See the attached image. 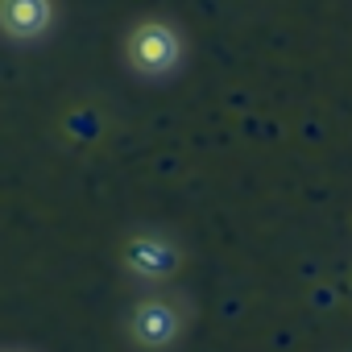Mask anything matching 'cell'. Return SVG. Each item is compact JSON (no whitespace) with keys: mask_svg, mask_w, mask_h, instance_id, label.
<instances>
[{"mask_svg":"<svg viewBox=\"0 0 352 352\" xmlns=\"http://www.w3.org/2000/svg\"><path fill=\"white\" fill-rule=\"evenodd\" d=\"M129 54H133V63H137L145 75H166V71L179 67V58H183V42H179V34H174L170 25L149 21V25H141V30L133 34Z\"/></svg>","mask_w":352,"mask_h":352,"instance_id":"1","label":"cell"},{"mask_svg":"<svg viewBox=\"0 0 352 352\" xmlns=\"http://www.w3.org/2000/svg\"><path fill=\"white\" fill-rule=\"evenodd\" d=\"M124 261L141 278H170L174 270H179V249L166 245V241H157V236H137L124 249Z\"/></svg>","mask_w":352,"mask_h":352,"instance_id":"2","label":"cell"},{"mask_svg":"<svg viewBox=\"0 0 352 352\" xmlns=\"http://www.w3.org/2000/svg\"><path fill=\"white\" fill-rule=\"evenodd\" d=\"M133 336L145 348H166L174 336H179V311L170 302H141L133 311Z\"/></svg>","mask_w":352,"mask_h":352,"instance_id":"3","label":"cell"},{"mask_svg":"<svg viewBox=\"0 0 352 352\" xmlns=\"http://www.w3.org/2000/svg\"><path fill=\"white\" fill-rule=\"evenodd\" d=\"M54 21L50 0H5V30L13 38H38Z\"/></svg>","mask_w":352,"mask_h":352,"instance_id":"4","label":"cell"},{"mask_svg":"<svg viewBox=\"0 0 352 352\" xmlns=\"http://www.w3.org/2000/svg\"><path fill=\"white\" fill-rule=\"evenodd\" d=\"M67 129H71L79 141H91V137L100 133V120H96V112H71V116H67Z\"/></svg>","mask_w":352,"mask_h":352,"instance_id":"5","label":"cell"}]
</instances>
